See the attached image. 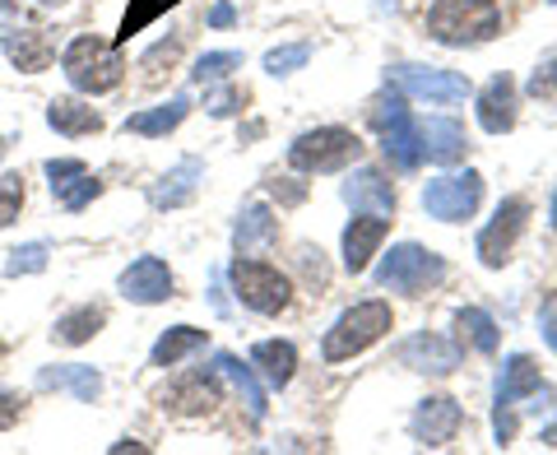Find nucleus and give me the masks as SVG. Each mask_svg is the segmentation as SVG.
Segmentation results:
<instances>
[{
    "mask_svg": "<svg viewBox=\"0 0 557 455\" xmlns=\"http://www.w3.org/2000/svg\"><path fill=\"white\" fill-rule=\"evenodd\" d=\"M502 33L497 0H437L428 10V38L442 47H474Z\"/></svg>",
    "mask_w": 557,
    "mask_h": 455,
    "instance_id": "obj_1",
    "label": "nucleus"
},
{
    "mask_svg": "<svg viewBox=\"0 0 557 455\" xmlns=\"http://www.w3.org/2000/svg\"><path fill=\"white\" fill-rule=\"evenodd\" d=\"M368 121L372 131L381 135V149H386V159L399 168V172H413L423 163V131H418V121L409 112L405 94H381L372 108H368Z\"/></svg>",
    "mask_w": 557,
    "mask_h": 455,
    "instance_id": "obj_2",
    "label": "nucleus"
},
{
    "mask_svg": "<svg viewBox=\"0 0 557 455\" xmlns=\"http://www.w3.org/2000/svg\"><path fill=\"white\" fill-rule=\"evenodd\" d=\"M61 70H65V79L75 84L79 94L98 98V94H112L121 84V75H126V61H121V51L112 42L94 38V33H79V38L65 47Z\"/></svg>",
    "mask_w": 557,
    "mask_h": 455,
    "instance_id": "obj_3",
    "label": "nucleus"
},
{
    "mask_svg": "<svg viewBox=\"0 0 557 455\" xmlns=\"http://www.w3.org/2000/svg\"><path fill=\"white\" fill-rule=\"evenodd\" d=\"M391 303H358V307H348L344 317L325 330V344H321V354L325 362H344V358H358L362 348H372L381 335L391 330Z\"/></svg>",
    "mask_w": 557,
    "mask_h": 455,
    "instance_id": "obj_4",
    "label": "nucleus"
},
{
    "mask_svg": "<svg viewBox=\"0 0 557 455\" xmlns=\"http://www.w3.org/2000/svg\"><path fill=\"white\" fill-rule=\"evenodd\" d=\"M362 159V139L344 126H317L288 145V168L293 172H339Z\"/></svg>",
    "mask_w": 557,
    "mask_h": 455,
    "instance_id": "obj_5",
    "label": "nucleus"
},
{
    "mask_svg": "<svg viewBox=\"0 0 557 455\" xmlns=\"http://www.w3.org/2000/svg\"><path fill=\"white\" fill-rule=\"evenodd\" d=\"M446 279V260L437 251H428V247H418V242H405V247H395L386 260H381V270H376V284L381 288H391V293H428V288H437Z\"/></svg>",
    "mask_w": 557,
    "mask_h": 455,
    "instance_id": "obj_6",
    "label": "nucleus"
},
{
    "mask_svg": "<svg viewBox=\"0 0 557 455\" xmlns=\"http://www.w3.org/2000/svg\"><path fill=\"white\" fill-rule=\"evenodd\" d=\"M228 279H233V293H237V303L242 307H251V311H260V317H278L288 303H293V284L284 274H278L274 266H265V260H233V270H228Z\"/></svg>",
    "mask_w": 557,
    "mask_h": 455,
    "instance_id": "obj_7",
    "label": "nucleus"
},
{
    "mask_svg": "<svg viewBox=\"0 0 557 455\" xmlns=\"http://www.w3.org/2000/svg\"><path fill=\"white\" fill-rule=\"evenodd\" d=\"M525 223H530V200L525 196H507V200L497 205L493 223L479 233V260H483L487 270L507 266L511 251H516V242H520V233H525Z\"/></svg>",
    "mask_w": 557,
    "mask_h": 455,
    "instance_id": "obj_8",
    "label": "nucleus"
},
{
    "mask_svg": "<svg viewBox=\"0 0 557 455\" xmlns=\"http://www.w3.org/2000/svg\"><path fill=\"white\" fill-rule=\"evenodd\" d=\"M483 200V177L479 172H450V177H437L423 186V209L442 223H460L479 209Z\"/></svg>",
    "mask_w": 557,
    "mask_h": 455,
    "instance_id": "obj_9",
    "label": "nucleus"
},
{
    "mask_svg": "<svg viewBox=\"0 0 557 455\" xmlns=\"http://www.w3.org/2000/svg\"><path fill=\"white\" fill-rule=\"evenodd\" d=\"M391 84L399 94H409L418 102H432V108H450V102L469 98V79L456 70H423V65H395Z\"/></svg>",
    "mask_w": 557,
    "mask_h": 455,
    "instance_id": "obj_10",
    "label": "nucleus"
},
{
    "mask_svg": "<svg viewBox=\"0 0 557 455\" xmlns=\"http://www.w3.org/2000/svg\"><path fill=\"white\" fill-rule=\"evenodd\" d=\"M159 405L163 414L172 418H205V414H214L223 405V391H219V377L214 372H186L177 377L172 386L159 395Z\"/></svg>",
    "mask_w": 557,
    "mask_h": 455,
    "instance_id": "obj_11",
    "label": "nucleus"
},
{
    "mask_svg": "<svg viewBox=\"0 0 557 455\" xmlns=\"http://www.w3.org/2000/svg\"><path fill=\"white\" fill-rule=\"evenodd\" d=\"M116 288H121V297H131V303H139V307L168 303L172 297V270L163 266L159 256H139V260H131V266L121 270Z\"/></svg>",
    "mask_w": 557,
    "mask_h": 455,
    "instance_id": "obj_12",
    "label": "nucleus"
},
{
    "mask_svg": "<svg viewBox=\"0 0 557 455\" xmlns=\"http://www.w3.org/2000/svg\"><path fill=\"white\" fill-rule=\"evenodd\" d=\"M460 423H465V414H460V405L450 395H428L423 405L413 409V442L418 446H446L450 436L460 432Z\"/></svg>",
    "mask_w": 557,
    "mask_h": 455,
    "instance_id": "obj_13",
    "label": "nucleus"
},
{
    "mask_svg": "<svg viewBox=\"0 0 557 455\" xmlns=\"http://www.w3.org/2000/svg\"><path fill=\"white\" fill-rule=\"evenodd\" d=\"M391 233V219L386 214H362L344 228V270L348 274H362L372 266V256L381 251V242Z\"/></svg>",
    "mask_w": 557,
    "mask_h": 455,
    "instance_id": "obj_14",
    "label": "nucleus"
},
{
    "mask_svg": "<svg viewBox=\"0 0 557 455\" xmlns=\"http://www.w3.org/2000/svg\"><path fill=\"white\" fill-rule=\"evenodd\" d=\"M47 177H51V190H57V200L65 209H84L102 190V182L79 159H51L47 163Z\"/></svg>",
    "mask_w": 557,
    "mask_h": 455,
    "instance_id": "obj_15",
    "label": "nucleus"
},
{
    "mask_svg": "<svg viewBox=\"0 0 557 455\" xmlns=\"http://www.w3.org/2000/svg\"><path fill=\"white\" fill-rule=\"evenodd\" d=\"M399 362L413 367V372H432V377H446L460 367V344H450L442 335H413L405 348H399Z\"/></svg>",
    "mask_w": 557,
    "mask_h": 455,
    "instance_id": "obj_16",
    "label": "nucleus"
},
{
    "mask_svg": "<svg viewBox=\"0 0 557 455\" xmlns=\"http://www.w3.org/2000/svg\"><path fill=\"white\" fill-rule=\"evenodd\" d=\"M479 126L487 135H507L516 126V79L511 75H493L479 94Z\"/></svg>",
    "mask_w": 557,
    "mask_h": 455,
    "instance_id": "obj_17",
    "label": "nucleus"
},
{
    "mask_svg": "<svg viewBox=\"0 0 557 455\" xmlns=\"http://www.w3.org/2000/svg\"><path fill=\"white\" fill-rule=\"evenodd\" d=\"M344 200L354 209H368V214H395V186L381 168H362L358 177H348Z\"/></svg>",
    "mask_w": 557,
    "mask_h": 455,
    "instance_id": "obj_18",
    "label": "nucleus"
},
{
    "mask_svg": "<svg viewBox=\"0 0 557 455\" xmlns=\"http://www.w3.org/2000/svg\"><path fill=\"white\" fill-rule=\"evenodd\" d=\"M423 131V153L432 163H460L465 153H469V135L460 121H450V116H432L428 126H418Z\"/></svg>",
    "mask_w": 557,
    "mask_h": 455,
    "instance_id": "obj_19",
    "label": "nucleus"
},
{
    "mask_svg": "<svg viewBox=\"0 0 557 455\" xmlns=\"http://www.w3.org/2000/svg\"><path fill=\"white\" fill-rule=\"evenodd\" d=\"M539 362L530 354H511L507 367H502V377H497V409H516V399H525L539 391Z\"/></svg>",
    "mask_w": 557,
    "mask_h": 455,
    "instance_id": "obj_20",
    "label": "nucleus"
},
{
    "mask_svg": "<svg viewBox=\"0 0 557 455\" xmlns=\"http://www.w3.org/2000/svg\"><path fill=\"white\" fill-rule=\"evenodd\" d=\"M274 237H278V219L270 214L265 205H247V209H242V219H237V228H233L237 256H256L260 247H270Z\"/></svg>",
    "mask_w": 557,
    "mask_h": 455,
    "instance_id": "obj_21",
    "label": "nucleus"
},
{
    "mask_svg": "<svg viewBox=\"0 0 557 455\" xmlns=\"http://www.w3.org/2000/svg\"><path fill=\"white\" fill-rule=\"evenodd\" d=\"M200 177H205V163L200 159H182L159 186H153V205L159 209H182L186 200H196Z\"/></svg>",
    "mask_w": 557,
    "mask_h": 455,
    "instance_id": "obj_22",
    "label": "nucleus"
},
{
    "mask_svg": "<svg viewBox=\"0 0 557 455\" xmlns=\"http://www.w3.org/2000/svg\"><path fill=\"white\" fill-rule=\"evenodd\" d=\"M251 362L265 372L270 386H288L293 372H298V348H293L288 340H260L251 348Z\"/></svg>",
    "mask_w": 557,
    "mask_h": 455,
    "instance_id": "obj_23",
    "label": "nucleus"
},
{
    "mask_svg": "<svg viewBox=\"0 0 557 455\" xmlns=\"http://www.w3.org/2000/svg\"><path fill=\"white\" fill-rule=\"evenodd\" d=\"M47 126L75 139V135L102 131V116L94 108H84V102H75V98H57V102H47Z\"/></svg>",
    "mask_w": 557,
    "mask_h": 455,
    "instance_id": "obj_24",
    "label": "nucleus"
},
{
    "mask_svg": "<svg viewBox=\"0 0 557 455\" xmlns=\"http://www.w3.org/2000/svg\"><path fill=\"white\" fill-rule=\"evenodd\" d=\"M38 386H47V391H75L84 405H94V399L102 395V377L94 372V367H47V372L38 377Z\"/></svg>",
    "mask_w": 557,
    "mask_h": 455,
    "instance_id": "obj_25",
    "label": "nucleus"
},
{
    "mask_svg": "<svg viewBox=\"0 0 557 455\" xmlns=\"http://www.w3.org/2000/svg\"><path fill=\"white\" fill-rule=\"evenodd\" d=\"M186 112H190V98H186V94H177L172 102H163V108L126 116V131H135V135H168V131H177V126H182Z\"/></svg>",
    "mask_w": 557,
    "mask_h": 455,
    "instance_id": "obj_26",
    "label": "nucleus"
},
{
    "mask_svg": "<svg viewBox=\"0 0 557 455\" xmlns=\"http://www.w3.org/2000/svg\"><path fill=\"white\" fill-rule=\"evenodd\" d=\"M102 325H108V311L89 303V307L65 311V317L57 321V330H51V335H57V344H89Z\"/></svg>",
    "mask_w": 557,
    "mask_h": 455,
    "instance_id": "obj_27",
    "label": "nucleus"
},
{
    "mask_svg": "<svg viewBox=\"0 0 557 455\" xmlns=\"http://www.w3.org/2000/svg\"><path fill=\"white\" fill-rule=\"evenodd\" d=\"M214 367H219V372L228 377L233 386L242 391V399H247L251 418H265V391H260V381H256V372H251V367L242 362L237 354H219V358H214Z\"/></svg>",
    "mask_w": 557,
    "mask_h": 455,
    "instance_id": "obj_28",
    "label": "nucleus"
},
{
    "mask_svg": "<svg viewBox=\"0 0 557 455\" xmlns=\"http://www.w3.org/2000/svg\"><path fill=\"white\" fill-rule=\"evenodd\" d=\"M196 348H205V330H196V325H172L168 335L153 344V367H177L186 354H196Z\"/></svg>",
    "mask_w": 557,
    "mask_h": 455,
    "instance_id": "obj_29",
    "label": "nucleus"
},
{
    "mask_svg": "<svg viewBox=\"0 0 557 455\" xmlns=\"http://www.w3.org/2000/svg\"><path fill=\"white\" fill-rule=\"evenodd\" d=\"M10 61L20 65L24 75H38V70H47V61H51L47 33L33 28V33H20V38H10Z\"/></svg>",
    "mask_w": 557,
    "mask_h": 455,
    "instance_id": "obj_30",
    "label": "nucleus"
},
{
    "mask_svg": "<svg viewBox=\"0 0 557 455\" xmlns=\"http://www.w3.org/2000/svg\"><path fill=\"white\" fill-rule=\"evenodd\" d=\"M456 330H460V335H469V344H474L479 354H497V325H493L487 311L465 307L460 317H456Z\"/></svg>",
    "mask_w": 557,
    "mask_h": 455,
    "instance_id": "obj_31",
    "label": "nucleus"
},
{
    "mask_svg": "<svg viewBox=\"0 0 557 455\" xmlns=\"http://www.w3.org/2000/svg\"><path fill=\"white\" fill-rule=\"evenodd\" d=\"M163 10H172V0H131V10L121 14V28H116V42H131L139 28L153 24Z\"/></svg>",
    "mask_w": 557,
    "mask_h": 455,
    "instance_id": "obj_32",
    "label": "nucleus"
},
{
    "mask_svg": "<svg viewBox=\"0 0 557 455\" xmlns=\"http://www.w3.org/2000/svg\"><path fill=\"white\" fill-rule=\"evenodd\" d=\"M237 65H242L237 51H209V57H200V61H196V70H190V79H196V84H214V79H228Z\"/></svg>",
    "mask_w": 557,
    "mask_h": 455,
    "instance_id": "obj_33",
    "label": "nucleus"
},
{
    "mask_svg": "<svg viewBox=\"0 0 557 455\" xmlns=\"http://www.w3.org/2000/svg\"><path fill=\"white\" fill-rule=\"evenodd\" d=\"M177 57H182V42H177V38H168V42H159V47H153V51H149V57H145V61H139V70H145V75H139V79H145V84H149V89H153V84H159V79H163V70H172V65H177Z\"/></svg>",
    "mask_w": 557,
    "mask_h": 455,
    "instance_id": "obj_34",
    "label": "nucleus"
},
{
    "mask_svg": "<svg viewBox=\"0 0 557 455\" xmlns=\"http://www.w3.org/2000/svg\"><path fill=\"white\" fill-rule=\"evenodd\" d=\"M530 98H539V102H557V47L534 65V75H530Z\"/></svg>",
    "mask_w": 557,
    "mask_h": 455,
    "instance_id": "obj_35",
    "label": "nucleus"
},
{
    "mask_svg": "<svg viewBox=\"0 0 557 455\" xmlns=\"http://www.w3.org/2000/svg\"><path fill=\"white\" fill-rule=\"evenodd\" d=\"M307 61H311V47L293 42V47H274L265 57V70H270V75H293V70H302Z\"/></svg>",
    "mask_w": 557,
    "mask_h": 455,
    "instance_id": "obj_36",
    "label": "nucleus"
},
{
    "mask_svg": "<svg viewBox=\"0 0 557 455\" xmlns=\"http://www.w3.org/2000/svg\"><path fill=\"white\" fill-rule=\"evenodd\" d=\"M20 209H24V177L10 172V177H0V228L20 219Z\"/></svg>",
    "mask_w": 557,
    "mask_h": 455,
    "instance_id": "obj_37",
    "label": "nucleus"
},
{
    "mask_svg": "<svg viewBox=\"0 0 557 455\" xmlns=\"http://www.w3.org/2000/svg\"><path fill=\"white\" fill-rule=\"evenodd\" d=\"M47 266V242H28V247H20V251H10V266H5V274H38Z\"/></svg>",
    "mask_w": 557,
    "mask_h": 455,
    "instance_id": "obj_38",
    "label": "nucleus"
},
{
    "mask_svg": "<svg viewBox=\"0 0 557 455\" xmlns=\"http://www.w3.org/2000/svg\"><path fill=\"white\" fill-rule=\"evenodd\" d=\"M205 108H209V116H237L242 108H247V94L242 89H219V94L205 98Z\"/></svg>",
    "mask_w": 557,
    "mask_h": 455,
    "instance_id": "obj_39",
    "label": "nucleus"
},
{
    "mask_svg": "<svg viewBox=\"0 0 557 455\" xmlns=\"http://www.w3.org/2000/svg\"><path fill=\"white\" fill-rule=\"evenodd\" d=\"M20 418H24V399L10 395V391H0V432H10Z\"/></svg>",
    "mask_w": 557,
    "mask_h": 455,
    "instance_id": "obj_40",
    "label": "nucleus"
},
{
    "mask_svg": "<svg viewBox=\"0 0 557 455\" xmlns=\"http://www.w3.org/2000/svg\"><path fill=\"white\" fill-rule=\"evenodd\" d=\"M539 325H544V340H548V348L557 354V293L544 303V311H539Z\"/></svg>",
    "mask_w": 557,
    "mask_h": 455,
    "instance_id": "obj_41",
    "label": "nucleus"
},
{
    "mask_svg": "<svg viewBox=\"0 0 557 455\" xmlns=\"http://www.w3.org/2000/svg\"><path fill=\"white\" fill-rule=\"evenodd\" d=\"M209 24H214V28H228V24H237V10H233V5H214V10H209Z\"/></svg>",
    "mask_w": 557,
    "mask_h": 455,
    "instance_id": "obj_42",
    "label": "nucleus"
},
{
    "mask_svg": "<svg viewBox=\"0 0 557 455\" xmlns=\"http://www.w3.org/2000/svg\"><path fill=\"white\" fill-rule=\"evenodd\" d=\"M553 233H557V196H553Z\"/></svg>",
    "mask_w": 557,
    "mask_h": 455,
    "instance_id": "obj_43",
    "label": "nucleus"
},
{
    "mask_svg": "<svg viewBox=\"0 0 557 455\" xmlns=\"http://www.w3.org/2000/svg\"><path fill=\"white\" fill-rule=\"evenodd\" d=\"M42 5H65V0H42Z\"/></svg>",
    "mask_w": 557,
    "mask_h": 455,
    "instance_id": "obj_44",
    "label": "nucleus"
},
{
    "mask_svg": "<svg viewBox=\"0 0 557 455\" xmlns=\"http://www.w3.org/2000/svg\"><path fill=\"white\" fill-rule=\"evenodd\" d=\"M5 5H10V0H0V10H5Z\"/></svg>",
    "mask_w": 557,
    "mask_h": 455,
    "instance_id": "obj_45",
    "label": "nucleus"
},
{
    "mask_svg": "<svg viewBox=\"0 0 557 455\" xmlns=\"http://www.w3.org/2000/svg\"><path fill=\"white\" fill-rule=\"evenodd\" d=\"M0 153H5V145H0Z\"/></svg>",
    "mask_w": 557,
    "mask_h": 455,
    "instance_id": "obj_46",
    "label": "nucleus"
},
{
    "mask_svg": "<svg viewBox=\"0 0 557 455\" xmlns=\"http://www.w3.org/2000/svg\"><path fill=\"white\" fill-rule=\"evenodd\" d=\"M553 5H557V0H553Z\"/></svg>",
    "mask_w": 557,
    "mask_h": 455,
    "instance_id": "obj_47",
    "label": "nucleus"
}]
</instances>
